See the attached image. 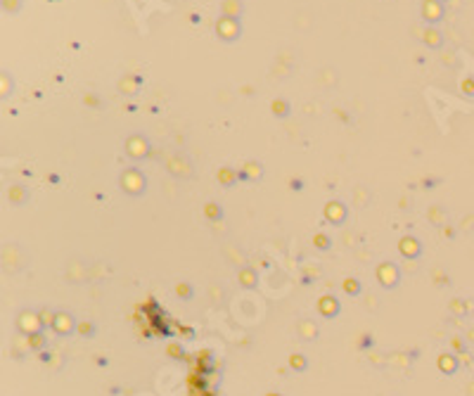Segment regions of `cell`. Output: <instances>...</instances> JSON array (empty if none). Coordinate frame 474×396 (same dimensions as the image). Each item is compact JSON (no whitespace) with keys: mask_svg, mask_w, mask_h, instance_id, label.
Masks as SVG:
<instances>
[{"mask_svg":"<svg viewBox=\"0 0 474 396\" xmlns=\"http://www.w3.org/2000/svg\"><path fill=\"white\" fill-rule=\"evenodd\" d=\"M216 31L220 34V38H226V41H235L237 36H240V24L235 19H230V17H223V19L216 24Z\"/></svg>","mask_w":474,"mask_h":396,"instance_id":"6da1fadb","label":"cell"},{"mask_svg":"<svg viewBox=\"0 0 474 396\" xmlns=\"http://www.w3.org/2000/svg\"><path fill=\"white\" fill-rule=\"evenodd\" d=\"M422 10H425V17H427V19H429V21H436V19H441V5H439V3H436V0H427V3H425V7H422Z\"/></svg>","mask_w":474,"mask_h":396,"instance_id":"7a4b0ae2","label":"cell"},{"mask_svg":"<svg viewBox=\"0 0 474 396\" xmlns=\"http://www.w3.org/2000/svg\"><path fill=\"white\" fill-rule=\"evenodd\" d=\"M223 12H226V17H230V19H235L237 14L242 12V5L240 0H226L223 3Z\"/></svg>","mask_w":474,"mask_h":396,"instance_id":"3957f363","label":"cell"},{"mask_svg":"<svg viewBox=\"0 0 474 396\" xmlns=\"http://www.w3.org/2000/svg\"><path fill=\"white\" fill-rule=\"evenodd\" d=\"M427 36H429V43H432V45H439V38H436L439 34H436V31H429Z\"/></svg>","mask_w":474,"mask_h":396,"instance_id":"277c9868","label":"cell"},{"mask_svg":"<svg viewBox=\"0 0 474 396\" xmlns=\"http://www.w3.org/2000/svg\"><path fill=\"white\" fill-rule=\"evenodd\" d=\"M5 7H12V10H17V0H5Z\"/></svg>","mask_w":474,"mask_h":396,"instance_id":"5b68a950","label":"cell"}]
</instances>
